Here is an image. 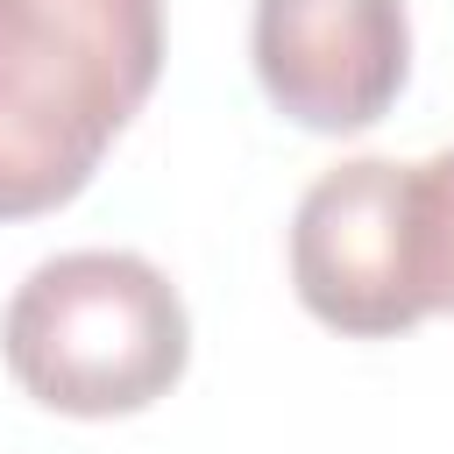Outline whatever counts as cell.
<instances>
[{
  "instance_id": "6da1fadb",
  "label": "cell",
  "mask_w": 454,
  "mask_h": 454,
  "mask_svg": "<svg viewBox=\"0 0 454 454\" xmlns=\"http://www.w3.org/2000/svg\"><path fill=\"white\" fill-rule=\"evenodd\" d=\"M163 78V0H0V220L71 206Z\"/></svg>"
},
{
  "instance_id": "5b68a950",
  "label": "cell",
  "mask_w": 454,
  "mask_h": 454,
  "mask_svg": "<svg viewBox=\"0 0 454 454\" xmlns=\"http://www.w3.org/2000/svg\"><path fill=\"white\" fill-rule=\"evenodd\" d=\"M426 184H433V298L440 312H454V149L426 156Z\"/></svg>"
},
{
  "instance_id": "3957f363",
  "label": "cell",
  "mask_w": 454,
  "mask_h": 454,
  "mask_svg": "<svg viewBox=\"0 0 454 454\" xmlns=\"http://www.w3.org/2000/svg\"><path fill=\"white\" fill-rule=\"evenodd\" d=\"M291 291L348 340H397L440 312L433 298V184L426 163L355 156L305 184L291 213Z\"/></svg>"
},
{
  "instance_id": "7a4b0ae2",
  "label": "cell",
  "mask_w": 454,
  "mask_h": 454,
  "mask_svg": "<svg viewBox=\"0 0 454 454\" xmlns=\"http://www.w3.org/2000/svg\"><path fill=\"white\" fill-rule=\"evenodd\" d=\"M0 362L43 411L135 419L184 383L192 312L135 248H64L0 312Z\"/></svg>"
},
{
  "instance_id": "277c9868",
  "label": "cell",
  "mask_w": 454,
  "mask_h": 454,
  "mask_svg": "<svg viewBox=\"0 0 454 454\" xmlns=\"http://www.w3.org/2000/svg\"><path fill=\"white\" fill-rule=\"evenodd\" d=\"M248 57L284 121L305 135H362L411 78V21L404 0H255Z\"/></svg>"
}]
</instances>
